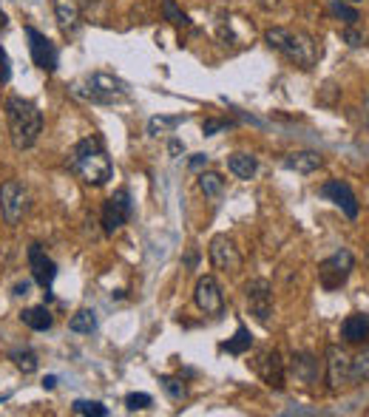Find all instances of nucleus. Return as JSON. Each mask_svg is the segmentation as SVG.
<instances>
[{
	"instance_id": "obj_26",
	"label": "nucleus",
	"mask_w": 369,
	"mask_h": 417,
	"mask_svg": "<svg viewBox=\"0 0 369 417\" xmlns=\"http://www.w3.org/2000/svg\"><path fill=\"white\" fill-rule=\"evenodd\" d=\"M327 6H330V11H333V17H338L344 26H355L358 20H361V14H358V9H353V6H347L344 0H327Z\"/></svg>"
},
{
	"instance_id": "obj_37",
	"label": "nucleus",
	"mask_w": 369,
	"mask_h": 417,
	"mask_svg": "<svg viewBox=\"0 0 369 417\" xmlns=\"http://www.w3.org/2000/svg\"><path fill=\"white\" fill-rule=\"evenodd\" d=\"M28 290H31V281H20L14 287V295H28Z\"/></svg>"
},
{
	"instance_id": "obj_40",
	"label": "nucleus",
	"mask_w": 369,
	"mask_h": 417,
	"mask_svg": "<svg viewBox=\"0 0 369 417\" xmlns=\"http://www.w3.org/2000/svg\"><path fill=\"white\" fill-rule=\"evenodd\" d=\"M364 125H369V88L364 94Z\"/></svg>"
},
{
	"instance_id": "obj_23",
	"label": "nucleus",
	"mask_w": 369,
	"mask_h": 417,
	"mask_svg": "<svg viewBox=\"0 0 369 417\" xmlns=\"http://www.w3.org/2000/svg\"><path fill=\"white\" fill-rule=\"evenodd\" d=\"M68 329H71V332H80V335H91V332L97 329V312H94V310H80V312H74L71 321H68Z\"/></svg>"
},
{
	"instance_id": "obj_19",
	"label": "nucleus",
	"mask_w": 369,
	"mask_h": 417,
	"mask_svg": "<svg viewBox=\"0 0 369 417\" xmlns=\"http://www.w3.org/2000/svg\"><path fill=\"white\" fill-rule=\"evenodd\" d=\"M20 321H23L28 329H34V332H46V329H51V324H54V318H51V312H48L46 307H28V310H23V312H20Z\"/></svg>"
},
{
	"instance_id": "obj_21",
	"label": "nucleus",
	"mask_w": 369,
	"mask_h": 417,
	"mask_svg": "<svg viewBox=\"0 0 369 417\" xmlns=\"http://www.w3.org/2000/svg\"><path fill=\"white\" fill-rule=\"evenodd\" d=\"M187 117L182 114H177V117H165V114H160V117H151L148 120V137H160V134H171V131H177L180 125H182Z\"/></svg>"
},
{
	"instance_id": "obj_8",
	"label": "nucleus",
	"mask_w": 369,
	"mask_h": 417,
	"mask_svg": "<svg viewBox=\"0 0 369 417\" xmlns=\"http://www.w3.org/2000/svg\"><path fill=\"white\" fill-rule=\"evenodd\" d=\"M26 208H28V194H26V188H23L20 182H14V179L3 182V185H0V210H3V218H6L9 224H17V221L23 218Z\"/></svg>"
},
{
	"instance_id": "obj_38",
	"label": "nucleus",
	"mask_w": 369,
	"mask_h": 417,
	"mask_svg": "<svg viewBox=\"0 0 369 417\" xmlns=\"http://www.w3.org/2000/svg\"><path fill=\"white\" fill-rule=\"evenodd\" d=\"M168 151H171L174 157H180V154H182V151H184V145H182V142H180V139H171V145H168Z\"/></svg>"
},
{
	"instance_id": "obj_31",
	"label": "nucleus",
	"mask_w": 369,
	"mask_h": 417,
	"mask_svg": "<svg viewBox=\"0 0 369 417\" xmlns=\"http://www.w3.org/2000/svg\"><path fill=\"white\" fill-rule=\"evenodd\" d=\"M151 403H154V398L145 395V392H131V395L125 398V406H128L131 412H137V409H148Z\"/></svg>"
},
{
	"instance_id": "obj_41",
	"label": "nucleus",
	"mask_w": 369,
	"mask_h": 417,
	"mask_svg": "<svg viewBox=\"0 0 369 417\" xmlns=\"http://www.w3.org/2000/svg\"><path fill=\"white\" fill-rule=\"evenodd\" d=\"M43 386H46V389H54V386H57V378H54V375H48V378L43 381Z\"/></svg>"
},
{
	"instance_id": "obj_28",
	"label": "nucleus",
	"mask_w": 369,
	"mask_h": 417,
	"mask_svg": "<svg viewBox=\"0 0 369 417\" xmlns=\"http://www.w3.org/2000/svg\"><path fill=\"white\" fill-rule=\"evenodd\" d=\"M11 361H14V366H17L23 375H31V372L37 369V355H34L31 349H14V352H11Z\"/></svg>"
},
{
	"instance_id": "obj_25",
	"label": "nucleus",
	"mask_w": 369,
	"mask_h": 417,
	"mask_svg": "<svg viewBox=\"0 0 369 417\" xmlns=\"http://www.w3.org/2000/svg\"><path fill=\"white\" fill-rule=\"evenodd\" d=\"M350 378H353V384H367L369 381V344L350 361Z\"/></svg>"
},
{
	"instance_id": "obj_22",
	"label": "nucleus",
	"mask_w": 369,
	"mask_h": 417,
	"mask_svg": "<svg viewBox=\"0 0 369 417\" xmlns=\"http://www.w3.org/2000/svg\"><path fill=\"white\" fill-rule=\"evenodd\" d=\"M54 14L63 28H71L80 20V6H77V0H54Z\"/></svg>"
},
{
	"instance_id": "obj_16",
	"label": "nucleus",
	"mask_w": 369,
	"mask_h": 417,
	"mask_svg": "<svg viewBox=\"0 0 369 417\" xmlns=\"http://www.w3.org/2000/svg\"><path fill=\"white\" fill-rule=\"evenodd\" d=\"M324 165V157L318 151H296L290 157H284V168L296 171V174H313Z\"/></svg>"
},
{
	"instance_id": "obj_6",
	"label": "nucleus",
	"mask_w": 369,
	"mask_h": 417,
	"mask_svg": "<svg viewBox=\"0 0 369 417\" xmlns=\"http://www.w3.org/2000/svg\"><path fill=\"white\" fill-rule=\"evenodd\" d=\"M131 194L125 191V188H120L108 202H105V208H103V230L108 233V236H114L117 230H123L125 224H128V218H131Z\"/></svg>"
},
{
	"instance_id": "obj_24",
	"label": "nucleus",
	"mask_w": 369,
	"mask_h": 417,
	"mask_svg": "<svg viewBox=\"0 0 369 417\" xmlns=\"http://www.w3.org/2000/svg\"><path fill=\"white\" fill-rule=\"evenodd\" d=\"M250 347H253V335H250V329H247L244 324H239L236 335H233L227 344H222V349H224V352H230V355H244Z\"/></svg>"
},
{
	"instance_id": "obj_9",
	"label": "nucleus",
	"mask_w": 369,
	"mask_h": 417,
	"mask_svg": "<svg viewBox=\"0 0 369 417\" xmlns=\"http://www.w3.org/2000/svg\"><path fill=\"white\" fill-rule=\"evenodd\" d=\"M244 292H247V310H250V315L259 324H267L270 315H273V290H270V284L264 278H256V281H250L244 287Z\"/></svg>"
},
{
	"instance_id": "obj_1",
	"label": "nucleus",
	"mask_w": 369,
	"mask_h": 417,
	"mask_svg": "<svg viewBox=\"0 0 369 417\" xmlns=\"http://www.w3.org/2000/svg\"><path fill=\"white\" fill-rule=\"evenodd\" d=\"M68 168L91 188H103L114 174L111 159H108V154H105V148L97 137H85L74 145V151L68 157Z\"/></svg>"
},
{
	"instance_id": "obj_14",
	"label": "nucleus",
	"mask_w": 369,
	"mask_h": 417,
	"mask_svg": "<svg viewBox=\"0 0 369 417\" xmlns=\"http://www.w3.org/2000/svg\"><path fill=\"white\" fill-rule=\"evenodd\" d=\"M256 369L261 375V381L273 389H284V361L281 355L273 349V352H261L259 361H256Z\"/></svg>"
},
{
	"instance_id": "obj_30",
	"label": "nucleus",
	"mask_w": 369,
	"mask_h": 417,
	"mask_svg": "<svg viewBox=\"0 0 369 417\" xmlns=\"http://www.w3.org/2000/svg\"><path fill=\"white\" fill-rule=\"evenodd\" d=\"M160 384H162V389L168 392L171 401H184L187 398V386L180 378H160Z\"/></svg>"
},
{
	"instance_id": "obj_44",
	"label": "nucleus",
	"mask_w": 369,
	"mask_h": 417,
	"mask_svg": "<svg viewBox=\"0 0 369 417\" xmlns=\"http://www.w3.org/2000/svg\"><path fill=\"white\" fill-rule=\"evenodd\" d=\"M350 3H361V0H350Z\"/></svg>"
},
{
	"instance_id": "obj_34",
	"label": "nucleus",
	"mask_w": 369,
	"mask_h": 417,
	"mask_svg": "<svg viewBox=\"0 0 369 417\" xmlns=\"http://www.w3.org/2000/svg\"><path fill=\"white\" fill-rule=\"evenodd\" d=\"M344 40H347L350 46H361V43H364V37H361V34H358L353 26H347V28H344Z\"/></svg>"
},
{
	"instance_id": "obj_7",
	"label": "nucleus",
	"mask_w": 369,
	"mask_h": 417,
	"mask_svg": "<svg viewBox=\"0 0 369 417\" xmlns=\"http://www.w3.org/2000/svg\"><path fill=\"white\" fill-rule=\"evenodd\" d=\"M210 261L222 273H239L241 270V253L230 236H213L210 238Z\"/></svg>"
},
{
	"instance_id": "obj_36",
	"label": "nucleus",
	"mask_w": 369,
	"mask_h": 417,
	"mask_svg": "<svg viewBox=\"0 0 369 417\" xmlns=\"http://www.w3.org/2000/svg\"><path fill=\"white\" fill-rule=\"evenodd\" d=\"M207 165V157L204 154H193V159H190V171H202Z\"/></svg>"
},
{
	"instance_id": "obj_18",
	"label": "nucleus",
	"mask_w": 369,
	"mask_h": 417,
	"mask_svg": "<svg viewBox=\"0 0 369 417\" xmlns=\"http://www.w3.org/2000/svg\"><path fill=\"white\" fill-rule=\"evenodd\" d=\"M318 361L310 355V352H298L293 355V375L301 381V384H316L318 381Z\"/></svg>"
},
{
	"instance_id": "obj_15",
	"label": "nucleus",
	"mask_w": 369,
	"mask_h": 417,
	"mask_svg": "<svg viewBox=\"0 0 369 417\" xmlns=\"http://www.w3.org/2000/svg\"><path fill=\"white\" fill-rule=\"evenodd\" d=\"M321 196L333 199L350 218H358V199H355V194H353V188H350L347 182H341V179L327 182V185L321 188Z\"/></svg>"
},
{
	"instance_id": "obj_39",
	"label": "nucleus",
	"mask_w": 369,
	"mask_h": 417,
	"mask_svg": "<svg viewBox=\"0 0 369 417\" xmlns=\"http://www.w3.org/2000/svg\"><path fill=\"white\" fill-rule=\"evenodd\" d=\"M279 3H281V0H259V6H261V9H267V11H270V9H276Z\"/></svg>"
},
{
	"instance_id": "obj_43",
	"label": "nucleus",
	"mask_w": 369,
	"mask_h": 417,
	"mask_svg": "<svg viewBox=\"0 0 369 417\" xmlns=\"http://www.w3.org/2000/svg\"><path fill=\"white\" fill-rule=\"evenodd\" d=\"M6 23H9V20H6V11L0 9V28H6Z\"/></svg>"
},
{
	"instance_id": "obj_17",
	"label": "nucleus",
	"mask_w": 369,
	"mask_h": 417,
	"mask_svg": "<svg viewBox=\"0 0 369 417\" xmlns=\"http://www.w3.org/2000/svg\"><path fill=\"white\" fill-rule=\"evenodd\" d=\"M341 335H344L347 344H364L369 338V315H361V312L350 315L341 324Z\"/></svg>"
},
{
	"instance_id": "obj_32",
	"label": "nucleus",
	"mask_w": 369,
	"mask_h": 417,
	"mask_svg": "<svg viewBox=\"0 0 369 417\" xmlns=\"http://www.w3.org/2000/svg\"><path fill=\"white\" fill-rule=\"evenodd\" d=\"M162 11H165V17H168L171 23H177V26H184V23H187V14L177 9L174 0H162Z\"/></svg>"
},
{
	"instance_id": "obj_10",
	"label": "nucleus",
	"mask_w": 369,
	"mask_h": 417,
	"mask_svg": "<svg viewBox=\"0 0 369 417\" xmlns=\"http://www.w3.org/2000/svg\"><path fill=\"white\" fill-rule=\"evenodd\" d=\"M193 301L204 315H222V310H224V295H222V287L213 275H204L196 281Z\"/></svg>"
},
{
	"instance_id": "obj_42",
	"label": "nucleus",
	"mask_w": 369,
	"mask_h": 417,
	"mask_svg": "<svg viewBox=\"0 0 369 417\" xmlns=\"http://www.w3.org/2000/svg\"><path fill=\"white\" fill-rule=\"evenodd\" d=\"M184 264H187V267H196V253H187V258H184Z\"/></svg>"
},
{
	"instance_id": "obj_5",
	"label": "nucleus",
	"mask_w": 369,
	"mask_h": 417,
	"mask_svg": "<svg viewBox=\"0 0 369 417\" xmlns=\"http://www.w3.org/2000/svg\"><path fill=\"white\" fill-rule=\"evenodd\" d=\"M353 270H355V258H353L350 250H338V253H333V255L324 258L321 267H318L321 287H324V290H338V287H344L347 278L353 275Z\"/></svg>"
},
{
	"instance_id": "obj_29",
	"label": "nucleus",
	"mask_w": 369,
	"mask_h": 417,
	"mask_svg": "<svg viewBox=\"0 0 369 417\" xmlns=\"http://www.w3.org/2000/svg\"><path fill=\"white\" fill-rule=\"evenodd\" d=\"M71 412L74 415H88V417H108V409L103 403H97V401H74Z\"/></svg>"
},
{
	"instance_id": "obj_20",
	"label": "nucleus",
	"mask_w": 369,
	"mask_h": 417,
	"mask_svg": "<svg viewBox=\"0 0 369 417\" xmlns=\"http://www.w3.org/2000/svg\"><path fill=\"white\" fill-rule=\"evenodd\" d=\"M227 168H230V174L239 176V179H253L256 171H259V162H256V157L239 151V154H233V157L227 159Z\"/></svg>"
},
{
	"instance_id": "obj_3",
	"label": "nucleus",
	"mask_w": 369,
	"mask_h": 417,
	"mask_svg": "<svg viewBox=\"0 0 369 417\" xmlns=\"http://www.w3.org/2000/svg\"><path fill=\"white\" fill-rule=\"evenodd\" d=\"M6 120H9V137H11V145L17 151H28L40 131H43V117H40V108L23 97H9L6 102Z\"/></svg>"
},
{
	"instance_id": "obj_27",
	"label": "nucleus",
	"mask_w": 369,
	"mask_h": 417,
	"mask_svg": "<svg viewBox=\"0 0 369 417\" xmlns=\"http://www.w3.org/2000/svg\"><path fill=\"white\" fill-rule=\"evenodd\" d=\"M199 188H202V194H204L207 199H216V196L224 191V179H222L219 174H213V171H204V174L199 176Z\"/></svg>"
},
{
	"instance_id": "obj_13",
	"label": "nucleus",
	"mask_w": 369,
	"mask_h": 417,
	"mask_svg": "<svg viewBox=\"0 0 369 417\" xmlns=\"http://www.w3.org/2000/svg\"><path fill=\"white\" fill-rule=\"evenodd\" d=\"M28 267H31V278H34L43 290H48V287L54 284L57 267H54V261L43 253L40 244H31V247H28Z\"/></svg>"
},
{
	"instance_id": "obj_2",
	"label": "nucleus",
	"mask_w": 369,
	"mask_h": 417,
	"mask_svg": "<svg viewBox=\"0 0 369 417\" xmlns=\"http://www.w3.org/2000/svg\"><path fill=\"white\" fill-rule=\"evenodd\" d=\"M264 40H267L270 48L281 51L290 63H296V65L304 68V71H310V68L318 63V57H321L318 43L313 40V34H307V31H301V28L276 26V28H270V31L264 34Z\"/></svg>"
},
{
	"instance_id": "obj_33",
	"label": "nucleus",
	"mask_w": 369,
	"mask_h": 417,
	"mask_svg": "<svg viewBox=\"0 0 369 417\" xmlns=\"http://www.w3.org/2000/svg\"><path fill=\"white\" fill-rule=\"evenodd\" d=\"M230 122H224V120H207L204 125H202V131H204V137H213L216 131H222V128H227Z\"/></svg>"
},
{
	"instance_id": "obj_4",
	"label": "nucleus",
	"mask_w": 369,
	"mask_h": 417,
	"mask_svg": "<svg viewBox=\"0 0 369 417\" xmlns=\"http://www.w3.org/2000/svg\"><path fill=\"white\" fill-rule=\"evenodd\" d=\"M71 94L77 100H85V102H97V105H111V102H123L131 88L128 83L111 77V74H91L88 80H80L71 85Z\"/></svg>"
},
{
	"instance_id": "obj_11",
	"label": "nucleus",
	"mask_w": 369,
	"mask_h": 417,
	"mask_svg": "<svg viewBox=\"0 0 369 417\" xmlns=\"http://www.w3.org/2000/svg\"><path fill=\"white\" fill-rule=\"evenodd\" d=\"M350 355L341 349V347H327V384H330V389L333 392H338V389H344V386H350L353 384V378H350Z\"/></svg>"
},
{
	"instance_id": "obj_12",
	"label": "nucleus",
	"mask_w": 369,
	"mask_h": 417,
	"mask_svg": "<svg viewBox=\"0 0 369 417\" xmlns=\"http://www.w3.org/2000/svg\"><path fill=\"white\" fill-rule=\"evenodd\" d=\"M26 37L31 40L28 43V48H31V60H34V65L37 68H43V71H54L57 68V46L46 37V34H40L37 28H26Z\"/></svg>"
},
{
	"instance_id": "obj_35",
	"label": "nucleus",
	"mask_w": 369,
	"mask_h": 417,
	"mask_svg": "<svg viewBox=\"0 0 369 417\" xmlns=\"http://www.w3.org/2000/svg\"><path fill=\"white\" fill-rule=\"evenodd\" d=\"M9 80V57H6V51L0 48V83H6Z\"/></svg>"
}]
</instances>
